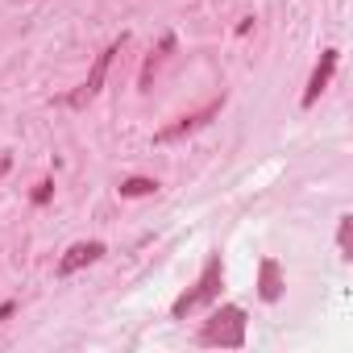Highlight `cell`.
<instances>
[{
    "mask_svg": "<svg viewBox=\"0 0 353 353\" xmlns=\"http://www.w3.org/2000/svg\"><path fill=\"white\" fill-rule=\"evenodd\" d=\"M221 283H225V262H221V254H208V262H204L200 279L192 283V291H183L170 303V320H188L192 312H200L212 299H221Z\"/></svg>",
    "mask_w": 353,
    "mask_h": 353,
    "instance_id": "6da1fadb",
    "label": "cell"
},
{
    "mask_svg": "<svg viewBox=\"0 0 353 353\" xmlns=\"http://www.w3.org/2000/svg\"><path fill=\"white\" fill-rule=\"evenodd\" d=\"M196 341H200L204 349H241V345H245V307H237V303L216 307V312L204 320V328H200Z\"/></svg>",
    "mask_w": 353,
    "mask_h": 353,
    "instance_id": "7a4b0ae2",
    "label": "cell"
},
{
    "mask_svg": "<svg viewBox=\"0 0 353 353\" xmlns=\"http://www.w3.org/2000/svg\"><path fill=\"white\" fill-rule=\"evenodd\" d=\"M125 46H129V34H121L117 42H108V46H104V50L96 54V63H92L88 79H83V83H79L75 92H67V96H63V104H67V108H88V104H92V100L100 96V88H104V79H108V67H112V59H117V54H121Z\"/></svg>",
    "mask_w": 353,
    "mask_h": 353,
    "instance_id": "3957f363",
    "label": "cell"
},
{
    "mask_svg": "<svg viewBox=\"0 0 353 353\" xmlns=\"http://www.w3.org/2000/svg\"><path fill=\"white\" fill-rule=\"evenodd\" d=\"M221 108H225V96L221 100H208L204 108H196V112H188V117H179L174 125H166V129H158L154 133V141L158 145H170V141H183V137H192L196 129H204L212 117H221Z\"/></svg>",
    "mask_w": 353,
    "mask_h": 353,
    "instance_id": "277c9868",
    "label": "cell"
},
{
    "mask_svg": "<svg viewBox=\"0 0 353 353\" xmlns=\"http://www.w3.org/2000/svg\"><path fill=\"white\" fill-rule=\"evenodd\" d=\"M336 59H341L336 50H324V54H320V63L312 67V79H307V88H303V96H299V104H303V108H312V104H316V100L324 96V88L332 83V71H336Z\"/></svg>",
    "mask_w": 353,
    "mask_h": 353,
    "instance_id": "5b68a950",
    "label": "cell"
},
{
    "mask_svg": "<svg viewBox=\"0 0 353 353\" xmlns=\"http://www.w3.org/2000/svg\"><path fill=\"white\" fill-rule=\"evenodd\" d=\"M104 258V241H75L63 258H59V279H71L75 270H83V266H92V262H100Z\"/></svg>",
    "mask_w": 353,
    "mask_h": 353,
    "instance_id": "8992f818",
    "label": "cell"
},
{
    "mask_svg": "<svg viewBox=\"0 0 353 353\" xmlns=\"http://www.w3.org/2000/svg\"><path fill=\"white\" fill-rule=\"evenodd\" d=\"M258 299L262 303H279L283 299V266L274 258H262V266H258Z\"/></svg>",
    "mask_w": 353,
    "mask_h": 353,
    "instance_id": "52a82bcc",
    "label": "cell"
},
{
    "mask_svg": "<svg viewBox=\"0 0 353 353\" xmlns=\"http://www.w3.org/2000/svg\"><path fill=\"white\" fill-rule=\"evenodd\" d=\"M170 50H174V38L166 34V38H162V46H158V54H150V59H145V67H141V92H150V83H154V71L162 67V59H166Z\"/></svg>",
    "mask_w": 353,
    "mask_h": 353,
    "instance_id": "ba28073f",
    "label": "cell"
},
{
    "mask_svg": "<svg viewBox=\"0 0 353 353\" xmlns=\"http://www.w3.org/2000/svg\"><path fill=\"white\" fill-rule=\"evenodd\" d=\"M154 192H158V183H154V179H141V174H133V179H125V183H121V196H125V200L154 196Z\"/></svg>",
    "mask_w": 353,
    "mask_h": 353,
    "instance_id": "9c48e42d",
    "label": "cell"
},
{
    "mask_svg": "<svg viewBox=\"0 0 353 353\" xmlns=\"http://www.w3.org/2000/svg\"><path fill=\"white\" fill-rule=\"evenodd\" d=\"M336 245H341V258H353V216H341V229H336Z\"/></svg>",
    "mask_w": 353,
    "mask_h": 353,
    "instance_id": "30bf717a",
    "label": "cell"
},
{
    "mask_svg": "<svg viewBox=\"0 0 353 353\" xmlns=\"http://www.w3.org/2000/svg\"><path fill=\"white\" fill-rule=\"evenodd\" d=\"M50 196H54V179H42V183L34 188V208H42V204H50Z\"/></svg>",
    "mask_w": 353,
    "mask_h": 353,
    "instance_id": "8fae6325",
    "label": "cell"
},
{
    "mask_svg": "<svg viewBox=\"0 0 353 353\" xmlns=\"http://www.w3.org/2000/svg\"><path fill=\"white\" fill-rule=\"evenodd\" d=\"M9 166H13V158H9L5 150H0V174H9Z\"/></svg>",
    "mask_w": 353,
    "mask_h": 353,
    "instance_id": "7c38bea8",
    "label": "cell"
},
{
    "mask_svg": "<svg viewBox=\"0 0 353 353\" xmlns=\"http://www.w3.org/2000/svg\"><path fill=\"white\" fill-rule=\"evenodd\" d=\"M13 312H17V303H0V320H9Z\"/></svg>",
    "mask_w": 353,
    "mask_h": 353,
    "instance_id": "4fadbf2b",
    "label": "cell"
}]
</instances>
